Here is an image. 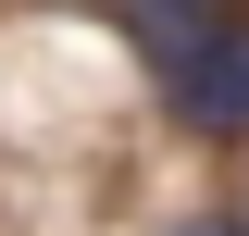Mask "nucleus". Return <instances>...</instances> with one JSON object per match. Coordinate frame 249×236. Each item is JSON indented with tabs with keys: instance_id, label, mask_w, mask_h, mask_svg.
Returning <instances> with one entry per match:
<instances>
[{
	"instance_id": "nucleus-1",
	"label": "nucleus",
	"mask_w": 249,
	"mask_h": 236,
	"mask_svg": "<svg viewBox=\"0 0 249 236\" xmlns=\"http://www.w3.org/2000/svg\"><path fill=\"white\" fill-rule=\"evenodd\" d=\"M124 25H137V50H150L162 75H175V87H187V75H199V62L224 50V37H237V25H224V0H137Z\"/></svg>"
},
{
	"instance_id": "nucleus-2",
	"label": "nucleus",
	"mask_w": 249,
	"mask_h": 236,
	"mask_svg": "<svg viewBox=\"0 0 249 236\" xmlns=\"http://www.w3.org/2000/svg\"><path fill=\"white\" fill-rule=\"evenodd\" d=\"M175 100H187V124H224V137H249V25L224 37V50L199 62V75H187Z\"/></svg>"
},
{
	"instance_id": "nucleus-3",
	"label": "nucleus",
	"mask_w": 249,
	"mask_h": 236,
	"mask_svg": "<svg viewBox=\"0 0 249 236\" xmlns=\"http://www.w3.org/2000/svg\"><path fill=\"white\" fill-rule=\"evenodd\" d=\"M199 236H249V224H199Z\"/></svg>"
}]
</instances>
